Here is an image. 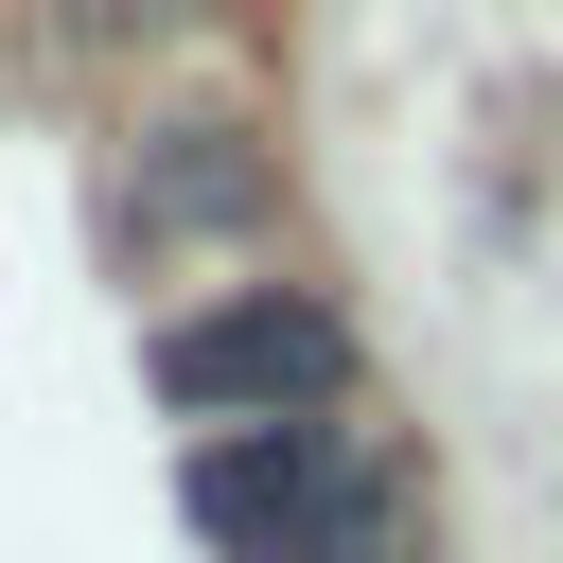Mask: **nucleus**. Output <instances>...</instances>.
I'll return each instance as SVG.
<instances>
[{
    "label": "nucleus",
    "mask_w": 563,
    "mask_h": 563,
    "mask_svg": "<svg viewBox=\"0 0 563 563\" xmlns=\"http://www.w3.org/2000/svg\"><path fill=\"white\" fill-rule=\"evenodd\" d=\"M194 528L229 563H405V493L334 440V422H264V440H194Z\"/></svg>",
    "instance_id": "obj_1"
},
{
    "label": "nucleus",
    "mask_w": 563,
    "mask_h": 563,
    "mask_svg": "<svg viewBox=\"0 0 563 563\" xmlns=\"http://www.w3.org/2000/svg\"><path fill=\"white\" fill-rule=\"evenodd\" d=\"M334 387H352V317H334V299H282V282H246V299H211V317L158 334V405H194V422H229V440L317 422Z\"/></svg>",
    "instance_id": "obj_2"
},
{
    "label": "nucleus",
    "mask_w": 563,
    "mask_h": 563,
    "mask_svg": "<svg viewBox=\"0 0 563 563\" xmlns=\"http://www.w3.org/2000/svg\"><path fill=\"white\" fill-rule=\"evenodd\" d=\"M141 18H158V0H141Z\"/></svg>",
    "instance_id": "obj_3"
}]
</instances>
